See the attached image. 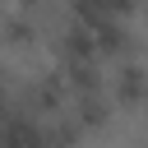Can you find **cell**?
Returning a JSON list of instances; mask_svg holds the SVG:
<instances>
[{"mask_svg": "<svg viewBox=\"0 0 148 148\" xmlns=\"http://www.w3.org/2000/svg\"><path fill=\"white\" fill-rule=\"evenodd\" d=\"M23 5H32V9H37V5H42V0H23Z\"/></svg>", "mask_w": 148, "mask_h": 148, "instance_id": "cell-3", "label": "cell"}, {"mask_svg": "<svg viewBox=\"0 0 148 148\" xmlns=\"http://www.w3.org/2000/svg\"><path fill=\"white\" fill-rule=\"evenodd\" d=\"M106 97H111V106H120V111H148V65H143L134 51L120 56V60H111Z\"/></svg>", "mask_w": 148, "mask_h": 148, "instance_id": "cell-1", "label": "cell"}, {"mask_svg": "<svg viewBox=\"0 0 148 148\" xmlns=\"http://www.w3.org/2000/svg\"><path fill=\"white\" fill-rule=\"evenodd\" d=\"M42 37H46V23L37 18L32 5L0 14V51H9V56H32V51L42 46Z\"/></svg>", "mask_w": 148, "mask_h": 148, "instance_id": "cell-2", "label": "cell"}]
</instances>
